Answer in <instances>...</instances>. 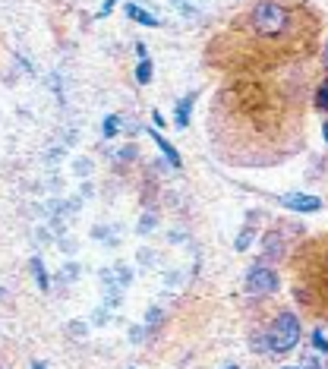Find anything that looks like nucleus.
Wrapping results in <instances>:
<instances>
[{
    "label": "nucleus",
    "mask_w": 328,
    "mask_h": 369,
    "mask_svg": "<svg viewBox=\"0 0 328 369\" xmlns=\"http://www.w3.org/2000/svg\"><path fill=\"white\" fill-rule=\"evenodd\" d=\"M117 126H120V117H108V120H104V136H114Z\"/></svg>",
    "instance_id": "obj_12"
},
{
    "label": "nucleus",
    "mask_w": 328,
    "mask_h": 369,
    "mask_svg": "<svg viewBox=\"0 0 328 369\" xmlns=\"http://www.w3.org/2000/svg\"><path fill=\"white\" fill-rule=\"evenodd\" d=\"M325 57H328V48H325Z\"/></svg>",
    "instance_id": "obj_16"
},
{
    "label": "nucleus",
    "mask_w": 328,
    "mask_h": 369,
    "mask_svg": "<svg viewBox=\"0 0 328 369\" xmlns=\"http://www.w3.org/2000/svg\"><path fill=\"white\" fill-rule=\"evenodd\" d=\"M192 101H196V95H186L183 101L177 104V114H174V123H177V126H186V123H190V108H192Z\"/></svg>",
    "instance_id": "obj_6"
},
{
    "label": "nucleus",
    "mask_w": 328,
    "mask_h": 369,
    "mask_svg": "<svg viewBox=\"0 0 328 369\" xmlns=\"http://www.w3.org/2000/svg\"><path fill=\"white\" fill-rule=\"evenodd\" d=\"M313 344L319 350H328V341H325V335H322V331H315V335H313Z\"/></svg>",
    "instance_id": "obj_13"
},
{
    "label": "nucleus",
    "mask_w": 328,
    "mask_h": 369,
    "mask_svg": "<svg viewBox=\"0 0 328 369\" xmlns=\"http://www.w3.org/2000/svg\"><path fill=\"white\" fill-rule=\"evenodd\" d=\"M151 139H155V142H158V149H161L164 155H167V161H171L174 167H180V155H177V151H174V145L167 142V139H164L161 133H151Z\"/></svg>",
    "instance_id": "obj_7"
},
{
    "label": "nucleus",
    "mask_w": 328,
    "mask_h": 369,
    "mask_svg": "<svg viewBox=\"0 0 328 369\" xmlns=\"http://www.w3.org/2000/svg\"><path fill=\"white\" fill-rule=\"evenodd\" d=\"M322 133H325V139H328V123H325V130H322Z\"/></svg>",
    "instance_id": "obj_15"
},
{
    "label": "nucleus",
    "mask_w": 328,
    "mask_h": 369,
    "mask_svg": "<svg viewBox=\"0 0 328 369\" xmlns=\"http://www.w3.org/2000/svg\"><path fill=\"white\" fill-rule=\"evenodd\" d=\"M315 38V16L306 3L259 0L246 10L215 44H224V67H274L287 57L306 54Z\"/></svg>",
    "instance_id": "obj_1"
},
{
    "label": "nucleus",
    "mask_w": 328,
    "mask_h": 369,
    "mask_svg": "<svg viewBox=\"0 0 328 369\" xmlns=\"http://www.w3.org/2000/svg\"><path fill=\"white\" fill-rule=\"evenodd\" d=\"M136 79L142 82V85L151 79V60H145V57H142V63H139V69H136Z\"/></svg>",
    "instance_id": "obj_9"
},
{
    "label": "nucleus",
    "mask_w": 328,
    "mask_h": 369,
    "mask_svg": "<svg viewBox=\"0 0 328 369\" xmlns=\"http://www.w3.org/2000/svg\"><path fill=\"white\" fill-rule=\"evenodd\" d=\"M284 208H294V212H319L322 202L315 196H303V192H290V196H281Z\"/></svg>",
    "instance_id": "obj_5"
},
{
    "label": "nucleus",
    "mask_w": 328,
    "mask_h": 369,
    "mask_svg": "<svg viewBox=\"0 0 328 369\" xmlns=\"http://www.w3.org/2000/svg\"><path fill=\"white\" fill-rule=\"evenodd\" d=\"M126 16H130V19H136V22H142V26H158L155 16L145 13V10H139L136 3H130V7H126Z\"/></svg>",
    "instance_id": "obj_8"
},
{
    "label": "nucleus",
    "mask_w": 328,
    "mask_h": 369,
    "mask_svg": "<svg viewBox=\"0 0 328 369\" xmlns=\"http://www.w3.org/2000/svg\"><path fill=\"white\" fill-rule=\"evenodd\" d=\"M297 300L306 306L309 315L328 319V237L309 240L300 246V253L294 259Z\"/></svg>",
    "instance_id": "obj_2"
},
{
    "label": "nucleus",
    "mask_w": 328,
    "mask_h": 369,
    "mask_svg": "<svg viewBox=\"0 0 328 369\" xmlns=\"http://www.w3.org/2000/svg\"><path fill=\"white\" fill-rule=\"evenodd\" d=\"M297 341H300V322H297V315L294 313H278V319H274L272 328H268V347L284 354V350H290Z\"/></svg>",
    "instance_id": "obj_3"
},
{
    "label": "nucleus",
    "mask_w": 328,
    "mask_h": 369,
    "mask_svg": "<svg viewBox=\"0 0 328 369\" xmlns=\"http://www.w3.org/2000/svg\"><path fill=\"white\" fill-rule=\"evenodd\" d=\"M114 3H117V0H104V7H101V16H108L110 10H114Z\"/></svg>",
    "instance_id": "obj_14"
},
{
    "label": "nucleus",
    "mask_w": 328,
    "mask_h": 369,
    "mask_svg": "<svg viewBox=\"0 0 328 369\" xmlns=\"http://www.w3.org/2000/svg\"><path fill=\"white\" fill-rule=\"evenodd\" d=\"M315 108L319 110H328V82L319 85V95H315Z\"/></svg>",
    "instance_id": "obj_10"
},
{
    "label": "nucleus",
    "mask_w": 328,
    "mask_h": 369,
    "mask_svg": "<svg viewBox=\"0 0 328 369\" xmlns=\"http://www.w3.org/2000/svg\"><path fill=\"white\" fill-rule=\"evenodd\" d=\"M32 272H35V278H38V287H41V290H48V278H44V268H41L38 259L32 262Z\"/></svg>",
    "instance_id": "obj_11"
},
{
    "label": "nucleus",
    "mask_w": 328,
    "mask_h": 369,
    "mask_svg": "<svg viewBox=\"0 0 328 369\" xmlns=\"http://www.w3.org/2000/svg\"><path fill=\"white\" fill-rule=\"evenodd\" d=\"M274 287H278V274L272 268H253V272L246 274V294L253 297H262V294H272Z\"/></svg>",
    "instance_id": "obj_4"
}]
</instances>
